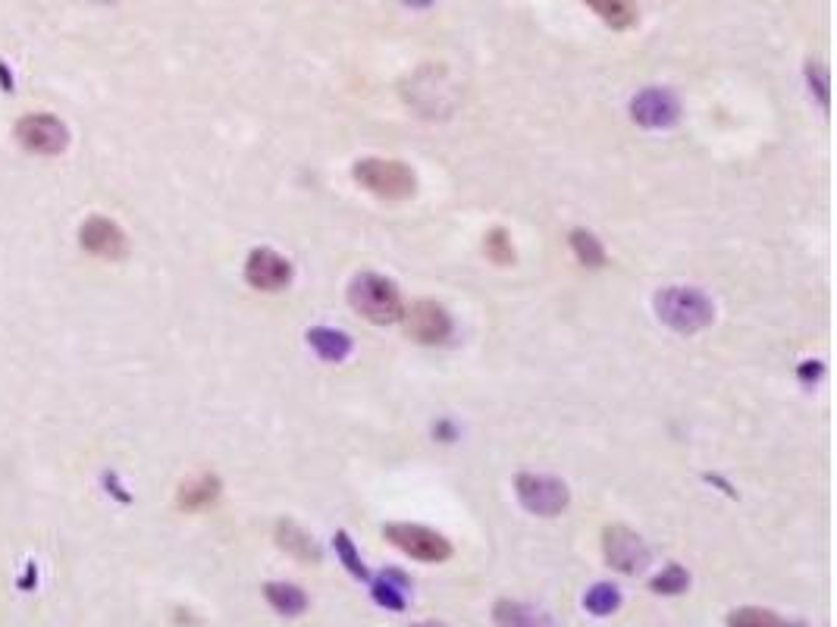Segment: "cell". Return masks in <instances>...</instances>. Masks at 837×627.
<instances>
[{
  "mask_svg": "<svg viewBox=\"0 0 837 627\" xmlns=\"http://www.w3.org/2000/svg\"><path fill=\"white\" fill-rule=\"evenodd\" d=\"M348 305H352L364 320L377 323V327H386V323L402 320V292L392 280L380 273H361L348 286Z\"/></svg>",
  "mask_w": 837,
  "mask_h": 627,
  "instance_id": "6da1fadb",
  "label": "cell"
},
{
  "mask_svg": "<svg viewBox=\"0 0 837 627\" xmlns=\"http://www.w3.org/2000/svg\"><path fill=\"white\" fill-rule=\"evenodd\" d=\"M352 176L361 189L377 195L383 201H405L417 192V176L402 160H386V157H361L355 160Z\"/></svg>",
  "mask_w": 837,
  "mask_h": 627,
  "instance_id": "7a4b0ae2",
  "label": "cell"
},
{
  "mask_svg": "<svg viewBox=\"0 0 837 627\" xmlns=\"http://www.w3.org/2000/svg\"><path fill=\"white\" fill-rule=\"evenodd\" d=\"M656 311L659 317L668 323L671 330L678 333H696L712 323L715 308L712 301L700 292V289H687V286H668L656 295Z\"/></svg>",
  "mask_w": 837,
  "mask_h": 627,
  "instance_id": "3957f363",
  "label": "cell"
},
{
  "mask_svg": "<svg viewBox=\"0 0 837 627\" xmlns=\"http://www.w3.org/2000/svg\"><path fill=\"white\" fill-rule=\"evenodd\" d=\"M383 537L395 546V549H402L405 555H411V559L417 562H430V565H439V562H446L452 559V543L443 537V533H436L424 524H386L383 527Z\"/></svg>",
  "mask_w": 837,
  "mask_h": 627,
  "instance_id": "277c9868",
  "label": "cell"
},
{
  "mask_svg": "<svg viewBox=\"0 0 837 627\" xmlns=\"http://www.w3.org/2000/svg\"><path fill=\"white\" fill-rule=\"evenodd\" d=\"M515 493H518V499H521V505L527 508V512L540 515V518L562 515L568 508V502H571L568 486L562 480H555V477H546V474H518Z\"/></svg>",
  "mask_w": 837,
  "mask_h": 627,
  "instance_id": "5b68a950",
  "label": "cell"
},
{
  "mask_svg": "<svg viewBox=\"0 0 837 627\" xmlns=\"http://www.w3.org/2000/svg\"><path fill=\"white\" fill-rule=\"evenodd\" d=\"M16 138L29 154L57 157L69 145V129L54 113H29L16 123Z\"/></svg>",
  "mask_w": 837,
  "mask_h": 627,
  "instance_id": "8992f818",
  "label": "cell"
},
{
  "mask_svg": "<svg viewBox=\"0 0 837 627\" xmlns=\"http://www.w3.org/2000/svg\"><path fill=\"white\" fill-rule=\"evenodd\" d=\"M602 555L621 574H640L649 565V546L643 543L640 533L624 524H612L602 530Z\"/></svg>",
  "mask_w": 837,
  "mask_h": 627,
  "instance_id": "52a82bcc",
  "label": "cell"
},
{
  "mask_svg": "<svg viewBox=\"0 0 837 627\" xmlns=\"http://www.w3.org/2000/svg\"><path fill=\"white\" fill-rule=\"evenodd\" d=\"M405 333L421 345H443L452 336V317L439 301H414L402 311Z\"/></svg>",
  "mask_w": 837,
  "mask_h": 627,
  "instance_id": "ba28073f",
  "label": "cell"
},
{
  "mask_svg": "<svg viewBox=\"0 0 837 627\" xmlns=\"http://www.w3.org/2000/svg\"><path fill=\"white\" fill-rule=\"evenodd\" d=\"M245 283L258 292H283L292 283V264L273 248H254L245 261Z\"/></svg>",
  "mask_w": 837,
  "mask_h": 627,
  "instance_id": "9c48e42d",
  "label": "cell"
},
{
  "mask_svg": "<svg viewBox=\"0 0 837 627\" xmlns=\"http://www.w3.org/2000/svg\"><path fill=\"white\" fill-rule=\"evenodd\" d=\"M79 242L88 254H95L101 261H123L129 254L126 232L107 217H88L79 229Z\"/></svg>",
  "mask_w": 837,
  "mask_h": 627,
  "instance_id": "30bf717a",
  "label": "cell"
},
{
  "mask_svg": "<svg viewBox=\"0 0 837 627\" xmlns=\"http://www.w3.org/2000/svg\"><path fill=\"white\" fill-rule=\"evenodd\" d=\"M631 113H634V120L646 129H668V126L678 123L681 107H678V98H674L671 91L646 88L631 101Z\"/></svg>",
  "mask_w": 837,
  "mask_h": 627,
  "instance_id": "8fae6325",
  "label": "cell"
},
{
  "mask_svg": "<svg viewBox=\"0 0 837 627\" xmlns=\"http://www.w3.org/2000/svg\"><path fill=\"white\" fill-rule=\"evenodd\" d=\"M276 546L301 565H320V559H323V552L314 543L311 533L301 524H295L292 518L276 521Z\"/></svg>",
  "mask_w": 837,
  "mask_h": 627,
  "instance_id": "7c38bea8",
  "label": "cell"
},
{
  "mask_svg": "<svg viewBox=\"0 0 837 627\" xmlns=\"http://www.w3.org/2000/svg\"><path fill=\"white\" fill-rule=\"evenodd\" d=\"M217 496H220V477L198 474L179 486V508H185V512H198V508L211 505Z\"/></svg>",
  "mask_w": 837,
  "mask_h": 627,
  "instance_id": "4fadbf2b",
  "label": "cell"
},
{
  "mask_svg": "<svg viewBox=\"0 0 837 627\" xmlns=\"http://www.w3.org/2000/svg\"><path fill=\"white\" fill-rule=\"evenodd\" d=\"M408 587L411 584H408L405 574L386 571L380 580H374V602H377V606H383V609H389V612H405V606H408V599H405Z\"/></svg>",
  "mask_w": 837,
  "mask_h": 627,
  "instance_id": "5bb4252c",
  "label": "cell"
},
{
  "mask_svg": "<svg viewBox=\"0 0 837 627\" xmlns=\"http://www.w3.org/2000/svg\"><path fill=\"white\" fill-rule=\"evenodd\" d=\"M264 599L286 618H298L308 609V596L298 584H264Z\"/></svg>",
  "mask_w": 837,
  "mask_h": 627,
  "instance_id": "9a60e30c",
  "label": "cell"
},
{
  "mask_svg": "<svg viewBox=\"0 0 837 627\" xmlns=\"http://www.w3.org/2000/svg\"><path fill=\"white\" fill-rule=\"evenodd\" d=\"M493 621L499 627H546V618L537 609H530L515 599H499L493 609Z\"/></svg>",
  "mask_w": 837,
  "mask_h": 627,
  "instance_id": "2e32d148",
  "label": "cell"
},
{
  "mask_svg": "<svg viewBox=\"0 0 837 627\" xmlns=\"http://www.w3.org/2000/svg\"><path fill=\"white\" fill-rule=\"evenodd\" d=\"M584 4L612 29H631L637 22L634 0H584Z\"/></svg>",
  "mask_w": 837,
  "mask_h": 627,
  "instance_id": "e0dca14e",
  "label": "cell"
},
{
  "mask_svg": "<svg viewBox=\"0 0 837 627\" xmlns=\"http://www.w3.org/2000/svg\"><path fill=\"white\" fill-rule=\"evenodd\" d=\"M308 342L314 352L323 358V361H342L348 352H352V339H348L342 330H330V327H317L308 333Z\"/></svg>",
  "mask_w": 837,
  "mask_h": 627,
  "instance_id": "ac0fdd59",
  "label": "cell"
},
{
  "mask_svg": "<svg viewBox=\"0 0 837 627\" xmlns=\"http://www.w3.org/2000/svg\"><path fill=\"white\" fill-rule=\"evenodd\" d=\"M568 245L574 251V258L584 264V267H602L606 264V248H602V242L593 236V232L587 229H571V236H568Z\"/></svg>",
  "mask_w": 837,
  "mask_h": 627,
  "instance_id": "d6986e66",
  "label": "cell"
},
{
  "mask_svg": "<svg viewBox=\"0 0 837 627\" xmlns=\"http://www.w3.org/2000/svg\"><path fill=\"white\" fill-rule=\"evenodd\" d=\"M621 606V593L612 584H596L587 596H584V609L596 618H606L612 612H618Z\"/></svg>",
  "mask_w": 837,
  "mask_h": 627,
  "instance_id": "ffe728a7",
  "label": "cell"
},
{
  "mask_svg": "<svg viewBox=\"0 0 837 627\" xmlns=\"http://www.w3.org/2000/svg\"><path fill=\"white\" fill-rule=\"evenodd\" d=\"M483 251H486V258H490L493 264H499V267H511V264H515V245H511V236H508V232H505L502 226H496V229L486 232Z\"/></svg>",
  "mask_w": 837,
  "mask_h": 627,
  "instance_id": "44dd1931",
  "label": "cell"
},
{
  "mask_svg": "<svg viewBox=\"0 0 837 627\" xmlns=\"http://www.w3.org/2000/svg\"><path fill=\"white\" fill-rule=\"evenodd\" d=\"M728 627H790V624H784L772 609L743 606L728 615Z\"/></svg>",
  "mask_w": 837,
  "mask_h": 627,
  "instance_id": "7402d4cb",
  "label": "cell"
},
{
  "mask_svg": "<svg viewBox=\"0 0 837 627\" xmlns=\"http://www.w3.org/2000/svg\"><path fill=\"white\" fill-rule=\"evenodd\" d=\"M649 587H653V593H659V596H678L690 587V574L681 565H668L662 574L649 580Z\"/></svg>",
  "mask_w": 837,
  "mask_h": 627,
  "instance_id": "603a6c76",
  "label": "cell"
},
{
  "mask_svg": "<svg viewBox=\"0 0 837 627\" xmlns=\"http://www.w3.org/2000/svg\"><path fill=\"white\" fill-rule=\"evenodd\" d=\"M336 555L342 559V565L348 568V574L352 577H367V568H364V562H361V555H358V549H355V543L348 540V533L345 530H339L336 533Z\"/></svg>",
  "mask_w": 837,
  "mask_h": 627,
  "instance_id": "cb8c5ba5",
  "label": "cell"
},
{
  "mask_svg": "<svg viewBox=\"0 0 837 627\" xmlns=\"http://www.w3.org/2000/svg\"><path fill=\"white\" fill-rule=\"evenodd\" d=\"M0 85H4V91H13V73L4 60H0Z\"/></svg>",
  "mask_w": 837,
  "mask_h": 627,
  "instance_id": "d4e9b609",
  "label": "cell"
},
{
  "mask_svg": "<svg viewBox=\"0 0 837 627\" xmlns=\"http://www.w3.org/2000/svg\"><path fill=\"white\" fill-rule=\"evenodd\" d=\"M35 577H38V568H35V565H29V577H22V580H19V587H22V590H32V587H35Z\"/></svg>",
  "mask_w": 837,
  "mask_h": 627,
  "instance_id": "484cf974",
  "label": "cell"
},
{
  "mask_svg": "<svg viewBox=\"0 0 837 627\" xmlns=\"http://www.w3.org/2000/svg\"><path fill=\"white\" fill-rule=\"evenodd\" d=\"M405 4H417V7H427L430 0H405Z\"/></svg>",
  "mask_w": 837,
  "mask_h": 627,
  "instance_id": "4316f807",
  "label": "cell"
},
{
  "mask_svg": "<svg viewBox=\"0 0 837 627\" xmlns=\"http://www.w3.org/2000/svg\"><path fill=\"white\" fill-rule=\"evenodd\" d=\"M414 627H439V624H414Z\"/></svg>",
  "mask_w": 837,
  "mask_h": 627,
  "instance_id": "83f0119b",
  "label": "cell"
},
{
  "mask_svg": "<svg viewBox=\"0 0 837 627\" xmlns=\"http://www.w3.org/2000/svg\"><path fill=\"white\" fill-rule=\"evenodd\" d=\"M790 627H806V624H790Z\"/></svg>",
  "mask_w": 837,
  "mask_h": 627,
  "instance_id": "f1b7e54d",
  "label": "cell"
}]
</instances>
